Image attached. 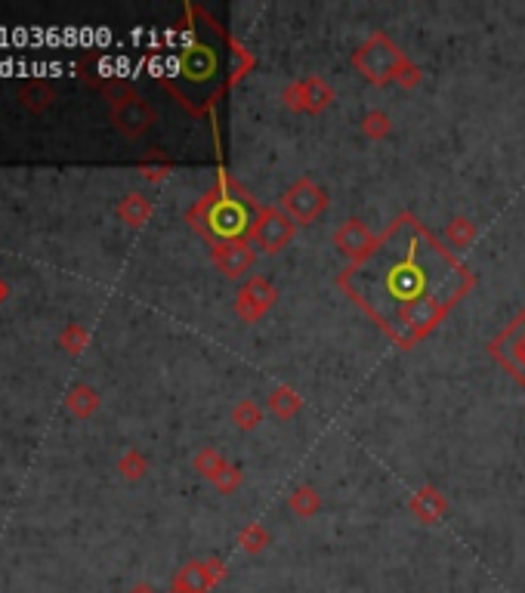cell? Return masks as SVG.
<instances>
[{"label":"cell","mask_w":525,"mask_h":593,"mask_svg":"<svg viewBox=\"0 0 525 593\" xmlns=\"http://www.w3.org/2000/svg\"><path fill=\"white\" fill-rule=\"evenodd\" d=\"M356 65L368 81L383 84V81H389V77H396L399 72H402L405 59H402V53L387 41V37L378 35L356 53Z\"/></svg>","instance_id":"277c9868"},{"label":"cell","mask_w":525,"mask_h":593,"mask_svg":"<svg viewBox=\"0 0 525 593\" xmlns=\"http://www.w3.org/2000/svg\"><path fill=\"white\" fill-rule=\"evenodd\" d=\"M214 482H217V486H219V488H226V491H232L235 486H238V473H235V470H232V467H223V470H219V473H217V479H214Z\"/></svg>","instance_id":"7402d4cb"},{"label":"cell","mask_w":525,"mask_h":593,"mask_svg":"<svg viewBox=\"0 0 525 593\" xmlns=\"http://www.w3.org/2000/svg\"><path fill=\"white\" fill-rule=\"evenodd\" d=\"M473 236H476V229H473V223H467L464 216H458L451 226H449V238L454 241L458 247H464V245H469L473 241Z\"/></svg>","instance_id":"ac0fdd59"},{"label":"cell","mask_w":525,"mask_h":593,"mask_svg":"<svg viewBox=\"0 0 525 593\" xmlns=\"http://www.w3.org/2000/svg\"><path fill=\"white\" fill-rule=\"evenodd\" d=\"M334 245L340 247L343 254L349 256L352 263L356 260H362V256L371 251V245H374V236L365 229V223H358V220H347L337 229V236H334Z\"/></svg>","instance_id":"9c48e42d"},{"label":"cell","mask_w":525,"mask_h":593,"mask_svg":"<svg viewBox=\"0 0 525 593\" xmlns=\"http://www.w3.org/2000/svg\"><path fill=\"white\" fill-rule=\"evenodd\" d=\"M325 207H328V195L321 192L316 183H309V179H300V183H294L291 189L285 192V210L297 223L316 220Z\"/></svg>","instance_id":"5b68a950"},{"label":"cell","mask_w":525,"mask_h":593,"mask_svg":"<svg viewBox=\"0 0 525 593\" xmlns=\"http://www.w3.org/2000/svg\"><path fill=\"white\" fill-rule=\"evenodd\" d=\"M288 103H291L294 108L318 112V108H325L328 103H331V87H328L325 81H318V77H309V81L294 84V87L288 90Z\"/></svg>","instance_id":"30bf717a"},{"label":"cell","mask_w":525,"mask_h":593,"mask_svg":"<svg viewBox=\"0 0 525 593\" xmlns=\"http://www.w3.org/2000/svg\"><path fill=\"white\" fill-rule=\"evenodd\" d=\"M411 510L418 513V517L423 522H436L439 517H442V510H445V501L436 495L433 488H423L414 495V501H411Z\"/></svg>","instance_id":"5bb4252c"},{"label":"cell","mask_w":525,"mask_h":593,"mask_svg":"<svg viewBox=\"0 0 525 593\" xmlns=\"http://www.w3.org/2000/svg\"><path fill=\"white\" fill-rule=\"evenodd\" d=\"M469 285V272L411 214L374 238L340 278L343 291L402 347L433 331Z\"/></svg>","instance_id":"6da1fadb"},{"label":"cell","mask_w":525,"mask_h":593,"mask_svg":"<svg viewBox=\"0 0 525 593\" xmlns=\"http://www.w3.org/2000/svg\"><path fill=\"white\" fill-rule=\"evenodd\" d=\"M495 356L525 384V312L495 340Z\"/></svg>","instance_id":"8992f818"},{"label":"cell","mask_w":525,"mask_h":593,"mask_svg":"<svg viewBox=\"0 0 525 593\" xmlns=\"http://www.w3.org/2000/svg\"><path fill=\"white\" fill-rule=\"evenodd\" d=\"M266 541H269V538H266L260 526H250L247 532L241 535V548H245L247 553H260L266 548Z\"/></svg>","instance_id":"d6986e66"},{"label":"cell","mask_w":525,"mask_h":593,"mask_svg":"<svg viewBox=\"0 0 525 593\" xmlns=\"http://www.w3.org/2000/svg\"><path fill=\"white\" fill-rule=\"evenodd\" d=\"M210 588H214V578H210L205 563H189L186 568H179V575L174 578L177 593H207Z\"/></svg>","instance_id":"4fadbf2b"},{"label":"cell","mask_w":525,"mask_h":593,"mask_svg":"<svg viewBox=\"0 0 525 593\" xmlns=\"http://www.w3.org/2000/svg\"><path fill=\"white\" fill-rule=\"evenodd\" d=\"M276 303V291H272L269 285L263 282V278H254L250 285L241 287V296H238V312L247 318V322H254L257 316H263L266 309Z\"/></svg>","instance_id":"8fae6325"},{"label":"cell","mask_w":525,"mask_h":593,"mask_svg":"<svg viewBox=\"0 0 525 593\" xmlns=\"http://www.w3.org/2000/svg\"><path fill=\"white\" fill-rule=\"evenodd\" d=\"M115 121L121 124L124 134L136 136L152 124V112H148V106L139 103L136 96H127V99H121V106L115 108Z\"/></svg>","instance_id":"7c38bea8"},{"label":"cell","mask_w":525,"mask_h":593,"mask_svg":"<svg viewBox=\"0 0 525 593\" xmlns=\"http://www.w3.org/2000/svg\"><path fill=\"white\" fill-rule=\"evenodd\" d=\"M0 300H4V285H0Z\"/></svg>","instance_id":"cb8c5ba5"},{"label":"cell","mask_w":525,"mask_h":593,"mask_svg":"<svg viewBox=\"0 0 525 593\" xmlns=\"http://www.w3.org/2000/svg\"><path fill=\"white\" fill-rule=\"evenodd\" d=\"M316 507H318V498H316V491H312V488H297L291 495V510L300 513V517H312V513H316Z\"/></svg>","instance_id":"2e32d148"},{"label":"cell","mask_w":525,"mask_h":593,"mask_svg":"<svg viewBox=\"0 0 525 593\" xmlns=\"http://www.w3.org/2000/svg\"><path fill=\"white\" fill-rule=\"evenodd\" d=\"M198 467L210 476V479H217V473L223 470V464H219V457L214 455V451H207V455H201V457H198Z\"/></svg>","instance_id":"44dd1931"},{"label":"cell","mask_w":525,"mask_h":593,"mask_svg":"<svg viewBox=\"0 0 525 593\" xmlns=\"http://www.w3.org/2000/svg\"><path fill=\"white\" fill-rule=\"evenodd\" d=\"M291 232H294V226L285 214H281V210H263L254 238L260 241L266 251H281V247L291 241Z\"/></svg>","instance_id":"52a82bcc"},{"label":"cell","mask_w":525,"mask_h":593,"mask_svg":"<svg viewBox=\"0 0 525 593\" xmlns=\"http://www.w3.org/2000/svg\"><path fill=\"white\" fill-rule=\"evenodd\" d=\"M130 593H155L152 588H146V584H139V588H133Z\"/></svg>","instance_id":"603a6c76"},{"label":"cell","mask_w":525,"mask_h":593,"mask_svg":"<svg viewBox=\"0 0 525 593\" xmlns=\"http://www.w3.org/2000/svg\"><path fill=\"white\" fill-rule=\"evenodd\" d=\"M269 408H272V415H278V417H291L294 411L300 408V396H294L288 387H276L269 396Z\"/></svg>","instance_id":"9a60e30c"},{"label":"cell","mask_w":525,"mask_h":593,"mask_svg":"<svg viewBox=\"0 0 525 593\" xmlns=\"http://www.w3.org/2000/svg\"><path fill=\"white\" fill-rule=\"evenodd\" d=\"M232 59L235 50L226 31L205 10L189 6L183 35H179V44L174 56L167 59V65H164L161 77L179 103L189 112L201 115L223 96V90L238 75L232 68Z\"/></svg>","instance_id":"7a4b0ae2"},{"label":"cell","mask_w":525,"mask_h":593,"mask_svg":"<svg viewBox=\"0 0 525 593\" xmlns=\"http://www.w3.org/2000/svg\"><path fill=\"white\" fill-rule=\"evenodd\" d=\"M365 130H368L371 136H383V134L389 130L387 115H380V112H378V115H368V118H365Z\"/></svg>","instance_id":"ffe728a7"},{"label":"cell","mask_w":525,"mask_h":593,"mask_svg":"<svg viewBox=\"0 0 525 593\" xmlns=\"http://www.w3.org/2000/svg\"><path fill=\"white\" fill-rule=\"evenodd\" d=\"M232 417H235V424H238L241 430H250V427H257V424H260L263 411L257 408L254 402H241L238 408H235V415H232Z\"/></svg>","instance_id":"e0dca14e"},{"label":"cell","mask_w":525,"mask_h":593,"mask_svg":"<svg viewBox=\"0 0 525 593\" xmlns=\"http://www.w3.org/2000/svg\"><path fill=\"white\" fill-rule=\"evenodd\" d=\"M214 263L226 278H241L250 266H254V251H250L245 241L219 245V247H214Z\"/></svg>","instance_id":"ba28073f"},{"label":"cell","mask_w":525,"mask_h":593,"mask_svg":"<svg viewBox=\"0 0 525 593\" xmlns=\"http://www.w3.org/2000/svg\"><path fill=\"white\" fill-rule=\"evenodd\" d=\"M263 210L247 198L229 179L217 186L214 192L195 207L192 220L195 229L205 232L214 245H232V241H245L247 236H254L257 226H260Z\"/></svg>","instance_id":"3957f363"}]
</instances>
